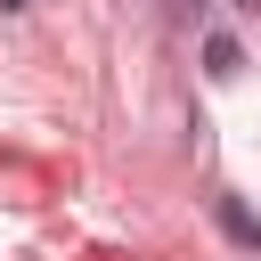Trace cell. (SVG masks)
<instances>
[{
	"instance_id": "6da1fadb",
	"label": "cell",
	"mask_w": 261,
	"mask_h": 261,
	"mask_svg": "<svg viewBox=\"0 0 261 261\" xmlns=\"http://www.w3.org/2000/svg\"><path fill=\"white\" fill-rule=\"evenodd\" d=\"M212 220H220V237H228V245L261 253V212H253L245 196H212Z\"/></svg>"
},
{
	"instance_id": "7a4b0ae2",
	"label": "cell",
	"mask_w": 261,
	"mask_h": 261,
	"mask_svg": "<svg viewBox=\"0 0 261 261\" xmlns=\"http://www.w3.org/2000/svg\"><path fill=\"white\" fill-rule=\"evenodd\" d=\"M204 73H212V82H237V73H245L237 33H204Z\"/></svg>"
},
{
	"instance_id": "3957f363",
	"label": "cell",
	"mask_w": 261,
	"mask_h": 261,
	"mask_svg": "<svg viewBox=\"0 0 261 261\" xmlns=\"http://www.w3.org/2000/svg\"><path fill=\"white\" fill-rule=\"evenodd\" d=\"M196 8L204 0H163V24H196Z\"/></svg>"
},
{
	"instance_id": "277c9868",
	"label": "cell",
	"mask_w": 261,
	"mask_h": 261,
	"mask_svg": "<svg viewBox=\"0 0 261 261\" xmlns=\"http://www.w3.org/2000/svg\"><path fill=\"white\" fill-rule=\"evenodd\" d=\"M237 8H245V16H261V0H237Z\"/></svg>"
},
{
	"instance_id": "5b68a950",
	"label": "cell",
	"mask_w": 261,
	"mask_h": 261,
	"mask_svg": "<svg viewBox=\"0 0 261 261\" xmlns=\"http://www.w3.org/2000/svg\"><path fill=\"white\" fill-rule=\"evenodd\" d=\"M0 8H33V0H0Z\"/></svg>"
}]
</instances>
